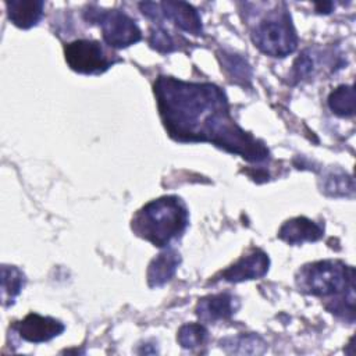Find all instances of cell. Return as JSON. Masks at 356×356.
<instances>
[{"instance_id": "cell-21", "label": "cell", "mask_w": 356, "mask_h": 356, "mask_svg": "<svg viewBox=\"0 0 356 356\" xmlns=\"http://www.w3.org/2000/svg\"><path fill=\"white\" fill-rule=\"evenodd\" d=\"M293 67H295L296 78H303V76H306V75H309L312 72V70H313V60L305 53V54H302L296 60Z\"/></svg>"}, {"instance_id": "cell-13", "label": "cell", "mask_w": 356, "mask_h": 356, "mask_svg": "<svg viewBox=\"0 0 356 356\" xmlns=\"http://www.w3.org/2000/svg\"><path fill=\"white\" fill-rule=\"evenodd\" d=\"M181 257L174 249H168L160 253L152 260L147 268V282L152 288H159L172 278L175 274Z\"/></svg>"}, {"instance_id": "cell-16", "label": "cell", "mask_w": 356, "mask_h": 356, "mask_svg": "<svg viewBox=\"0 0 356 356\" xmlns=\"http://www.w3.org/2000/svg\"><path fill=\"white\" fill-rule=\"evenodd\" d=\"M331 110L341 117H350L355 113V90L353 86L342 85L337 88L328 97Z\"/></svg>"}, {"instance_id": "cell-4", "label": "cell", "mask_w": 356, "mask_h": 356, "mask_svg": "<svg viewBox=\"0 0 356 356\" xmlns=\"http://www.w3.org/2000/svg\"><path fill=\"white\" fill-rule=\"evenodd\" d=\"M254 44L266 54L285 57L296 49L298 38L291 17L284 13L280 18L261 21L253 32Z\"/></svg>"}, {"instance_id": "cell-7", "label": "cell", "mask_w": 356, "mask_h": 356, "mask_svg": "<svg viewBox=\"0 0 356 356\" xmlns=\"http://www.w3.org/2000/svg\"><path fill=\"white\" fill-rule=\"evenodd\" d=\"M142 13L149 18H165L174 22L182 31L192 35H200L202 19L197 11L185 1H163V3H140Z\"/></svg>"}, {"instance_id": "cell-11", "label": "cell", "mask_w": 356, "mask_h": 356, "mask_svg": "<svg viewBox=\"0 0 356 356\" xmlns=\"http://www.w3.org/2000/svg\"><path fill=\"white\" fill-rule=\"evenodd\" d=\"M323 227L306 217H298L286 221L278 232V236L288 243L314 242L320 239Z\"/></svg>"}, {"instance_id": "cell-14", "label": "cell", "mask_w": 356, "mask_h": 356, "mask_svg": "<svg viewBox=\"0 0 356 356\" xmlns=\"http://www.w3.org/2000/svg\"><path fill=\"white\" fill-rule=\"evenodd\" d=\"M221 346L228 353L238 355H259L266 350V342L256 334H241L234 338L221 341Z\"/></svg>"}, {"instance_id": "cell-8", "label": "cell", "mask_w": 356, "mask_h": 356, "mask_svg": "<svg viewBox=\"0 0 356 356\" xmlns=\"http://www.w3.org/2000/svg\"><path fill=\"white\" fill-rule=\"evenodd\" d=\"M19 337L28 342L40 343L53 339L64 331V324L51 317H43L36 313L28 314L15 324Z\"/></svg>"}, {"instance_id": "cell-15", "label": "cell", "mask_w": 356, "mask_h": 356, "mask_svg": "<svg viewBox=\"0 0 356 356\" xmlns=\"http://www.w3.org/2000/svg\"><path fill=\"white\" fill-rule=\"evenodd\" d=\"M25 284L24 274L13 266L1 267V298L4 306H8L14 302L15 296L21 292Z\"/></svg>"}, {"instance_id": "cell-2", "label": "cell", "mask_w": 356, "mask_h": 356, "mask_svg": "<svg viewBox=\"0 0 356 356\" xmlns=\"http://www.w3.org/2000/svg\"><path fill=\"white\" fill-rule=\"evenodd\" d=\"M135 232L163 248L181 236L188 225V210L177 196H164L147 203L134 218Z\"/></svg>"}, {"instance_id": "cell-18", "label": "cell", "mask_w": 356, "mask_h": 356, "mask_svg": "<svg viewBox=\"0 0 356 356\" xmlns=\"http://www.w3.org/2000/svg\"><path fill=\"white\" fill-rule=\"evenodd\" d=\"M222 65L228 71L229 76L235 79L236 82L245 83L252 76V70L249 64L239 56L231 54V53H222Z\"/></svg>"}, {"instance_id": "cell-20", "label": "cell", "mask_w": 356, "mask_h": 356, "mask_svg": "<svg viewBox=\"0 0 356 356\" xmlns=\"http://www.w3.org/2000/svg\"><path fill=\"white\" fill-rule=\"evenodd\" d=\"M150 44H152L153 49H156L161 53H168V51H172L175 49V44H174V40H172L171 35L164 29H157L152 33Z\"/></svg>"}, {"instance_id": "cell-19", "label": "cell", "mask_w": 356, "mask_h": 356, "mask_svg": "<svg viewBox=\"0 0 356 356\" xmlns=\"http://www.w3.org/2000/svg\"><path fill=\"white\" fill-rule=\"evenodd\" d=\"M323 189L325 193L332 196L346 195V192H353V181L350 177H346L345 174L331 172L325 177Z\"/></svg>"}, {"instance_id": "cell-1", "label": "cell", "mask_w": 356, "mask_h": 356, "mask_svg": "<svg viewBox=\"0 0 356 356\" xmlns=\"http://www.w3.org/2000/svg\"><path fill=\"white\" fill-rule=\"evenodd\" d=\"M154 93L163 122L174 139L211 142L249 161L268 157L267 147L231 118L227 97L216 85L160 76Z\"/></svg>"}, {"instance_id": "cell-3", "label": "cell", "mask_w": 356, "mask_h": 356, "mask_svg": "<svg viewBox=\"0 0 356 356\" xmlns=\"http://www.w3.org/2000/svg\"><path fill=\"white\" fill-rule=\"evenodd\" d=\"M299 286L312 295L328 296L353 286V268L341 261H317L302 268Z\"/></svg>"}, {"instance_id": "cell-6", "label": "cell", "mask_w": 356, "mask_h": 356, "mask_svg": "<svg viewBox=\"0 0 356 356\" xmlns=\"http://www.w3.org/2000/svg\"><path fill=\"white\" fill-rule=\"evenodd\" d=\"M64 53L71 70L79 74H100L113 64L100 43L95 40L71 42L64 47Z\"/></svg>"}, {"instance_id": "cell-10", "label": "cell", "mask_w": 356, "mask_h": 356, "mask_svg": "<svg viewBox=\"0 0 356 356\" xmlns=\"http://www.w3.org/2000/svg\"><path fill=\"white\" fill-rule=\"evenodd\" d=\"M239 307V302L229 293L211 295L202 299L196 306V314L200 320L216 323L229 318Z\"/></svg>"}, {"instance_id": "cell-9", "label": "cell", "mask_w": 356, "mask_h": 356, "mask_svg": "<svg viewBox=\"0 0 356 356\" xmlns=\"http://www.w3.org/2000/svg\"><path fill=\"white\" fill-rule=\"evenodd\" d=\"M268 257L261 250H253L250 254L243 256L234 266L221 273L224 281L239 282L245 280H254L263 277L268 270Z\"/></svg>"}, {"instance_id": "cell-17", "label": "cell", "mask_w": 356, "mask_h": 356, "mask_svg": "<svg viewBox=\"0 0 356 356\" xmlns=\"http://www.w3.org/2000/svg\"><path fill=\"white\" fill-rule=\"evenodd\" d=\"M209 338L207 330L202 324L189 323L179 328L177 339L181 343V346L186 349H193L200 345H203Z\"/></svg>"}, {"instance_id": "cell-12", "label": "cell", "mask_w": 356, "mask_h": 356, "mask_svg": "<svg viewBox=\"0 0 356 356\" xmlns=\"http://www.w3.org/2000/svg\"><path fill=\"white\" fill-rule=\"evenodd\" d=\"M8 18L19 28L28 29L36 25L43 15V1L39 0H11L6 3Z\"/></svg>"}, {"instance_id": "cell-5", "label": "cell", "mask_w": 356, "mask_h": 356, "mask_svg": "<svg viewBox=\"0 0 356 356\" xmlns=\"http://www.w3.org/2000/svg\"><path fill=\"white\" fill-rule=\"evenodd\" d=\"M88 21L102 26L104 42L115 49L131 46L140 40V31L134 19L120 10H102L89 7L85 11Z\"/></svg>"}]
</instances>
